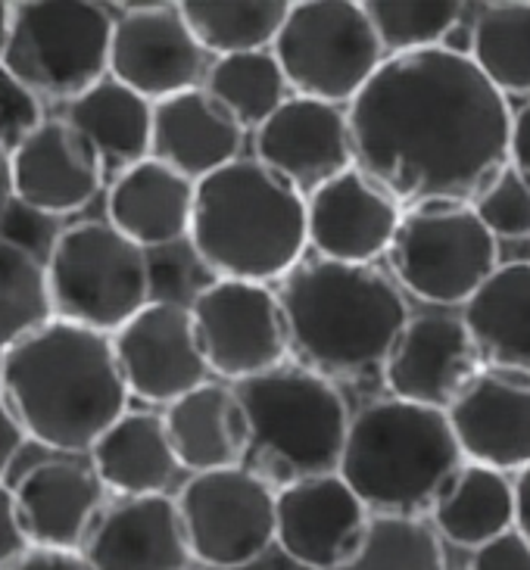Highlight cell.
Here are the masks:
<instances>
[{
    "label": "cell",
    "instance_id": "1",
    "mask_svg": "<svg viewBox=\"0 0 530 570\" xmlns=\"http://www.w3.org/2000/svg\"><path fill=\"white\" fill-rule=\"evenodd\" d=\"M346 112L356 166L403 209L478 200L509 166V97L450 47L387 57Z\"/></svg>",
    "mask_w": 530,
    "mask_h": 570
},
{
    "label": "cell",
    "instance_id": "2",
    "mask_svg": "<svg viewBox=\"0 0 530 570\" xmlns=\"http://www.w3.org/2000/svg\"><path fill=\"white\" fill-rule=\"evenodd\" d=\"M0 384L26 436L62 455L91 452L131 400L112 337L62 318L0 355Z\"/></svg>",
    "mask_w": 530,
    "mask_h": 570
},
{
    "label": "cell",
    "instance_id": "3",
    "mask_svg": "<svg viewBox=\"0 0 530 570\" xmlns=\"http://www.w3.org/2000/svg\"><path fill=\"white\" fill-rule=\"evenodd\" d=\"M278 296L291 353L327 381L384 371L412 322L400 284L374 265L303 259L281 281Z\"/></svg>",
    "mask_w": 530,
    "mask_h": 570
},
{
    "label": "cell",
    "instance_id": "4",
    "mask_svg": "<svg viewBox=\"0 0 530 570\" xmlns=\"http://www.w3.org/2000/svg\"><path fill=\"white\" fill-rule=\"evenodd\" d=\"M190 247L216 278L284 281L310 249L306 194L256 156L197 181Z\"/></svg>",
    "mask_w": 530,
    "mask_h": 570
},
{
    "label": "cell",
    "instance_id": "5",
    "mask_svg": "<svg viewBox=\"0 0 530 570\" xmlns=\"http://www.w3.org/2000/svg\"><path fill=\"white\" fill-rule=\"evenodd\" d=\"M462 464L446 412L387 396L353 415L337 474L372 514L421 518Z\"/></svg>",
    "mask_w": 530,
    "mask_h": 570
},
{
    "label": "cell",
    "instance_id": "6",
    "mask_svg": "<svg viewBox=\"0 0 530 570\" xmlns=\"http://www.w3.org/2000/svg\"><path fill=\"white\" fill-rule=\"evenodd\" d=\"M232 386L249 421V471L278 490L341 471L353 415L334 381L303 365H281Z\"/></svg>",
    "mask_w": 530,
    "mask_h": 570
},
{
    "label": "cell",
    "instance_id": "7",
    "mask_svg": "<svg viewBox=\"0 0 530 570\" xmlns=\"http://www.w3.org/2000/svg\"><path fill=\"white\" fill-rule=\"evenodd\" d=\"M47 263L53 312L62 322L116 334L150 299L147 249L109 222H78L57 234Z\"/></svg>",
    "mask_w": 530,
    "mask_h": 570
},
{
    "label": "cell",
    "instance_id": "8",
    "mask_svg": "<svg viewBox=\"0 0 530 570\" xmlns=\"http://www.w3.org/2000/svg\"><path fill=\"white\" fill-rule=\"evenodd\" d=\"M116 16L91 0H19L3 66L38 97L72 104L109 76Z\"/></svg>",
    "mask_w": 530,
    "mask_h": 570
},
{
    "label": "cell",
    "instance_id": "9",
    "mask_svg": "<svg viewBox=\"0 0 530 570\" xmlns=\"http://www.w3.org/2000/svg\"><path fill=\"white\" fill-rule=\"evenodd\" d=\"M396 284L431 306H465L499 265V240L474 203L409 206L387 249Z\"/></svg>",
    "mask_w": 530,
    "mask_h": 570
},
{
    "label": "cell",
    "instance_id": "10",
    "mask_svg": "<svg viewBox=\"0 0 530 570\" xmlns=\"http://www.w3.org/2000/svg\"><path fill=\"white\" fill-rule=\"evenodd\" d=\"M275 57L291 91L350 107L387 60L362 0L291 3Z\"/></svg>",
    "mask_w": 530,
    "mask_h": 570
},
{
    "label": "cell",
    "instance_id": "11",
    "mask_svg": "<svg viewBox=\"0 0 530 570\" xmlns=\"http://www.w3.org/2000/svg\"><path fill=\"white\" fill-rule=\"evenodd\" d=\"M175 502L190 556L203 568H247L275 542L278 490L247 464L194 474Z\"/></svg>",
    "mask_w": 530,
    "mask_h": 570
},
{
    "label": "cell",
    "instance_id": "12",
    "mask_svg": "<svg viewBox=\"0 0 530 570\" xmlns=\"http://www.w3.org/2000/svg\"><path fill=\"white\" fill-rule=\"evenodd\" d=\"M190 318L206 365L228 384L287 365L291 331L278 291L268 284L216 278L194 296Z\"/></svg>",
    "mask_w": 530,
    "mask_h": 570
},
{
    "label": "cell",
    "instance_id": "13",
    "mask_svg": "<svg viewBox=\"0 0 530 570\" xmlns=\"http://www.w3.org/2000/svg\"><path fill=\"white\" fill-rule=\"evenodd\" d=\"M213 57L203 50L178 3H122L116 16L109 76L150 104L203 88Z\"/></svg>",
    "mask_w": 530,
    "mask_h": 570
},
{
    "label": "cell",
    "instance_id": "14",
    "mask_svg": "<svg viewBox=\"0 0 530 570\" xmlns=\"http://www.w3.org/2000/svg\"><path fill=\"white\" fill-rule=\"evenodd\" d=\"M125 386L147 405H171L209 381L190 306L154 299L112 334Z\"/></svg>",
    "mask_w": 530,
    "mask_h": 570
},
{
    "label": "cell",
    "instance_id": "15",
    "mask_svg": "<svg viewBox=\"0 0 530 570\" xmlns=\"http://www.w3.org/2000/svg\"><path fill=\"white\" fill-rule=\"evenodd\" d=\"M372 521L369 505L341 474L296 480L278 490L275 542L306 570H343Z\"/></svg>",
    "mask_w": 530,
    "mask_h": 570
},
{
    "label": "cell",
    "instance_id": "16",
    "mask_svg": "<svg viewBox=\"0 0 530 570\" xmlns=\"http://www.w3.org/2000/svg\"><path fill=\"white\" fill-rule=\"evenodd\" d=\"M256 159L306 194L356 166L350 112L337 104L294 94L284 107L253 131Z\"/></svg>",
    "mask_w": 530,
    "mask_h": 570
},
{
    "label": "cell",
    "instance_id": "17",
    "mask_svg": "<svg viewBox=\"0 0 530 570\" xmlns=\"http://www.w3.org/2000/svg\"><path fill=\"white\" fill-rule=\"evenodd\" d=\"M483 371L478 343L462 318L419 315L405 324L381 374L390 396L450 412Z\"/></svg>",
    "mask_w": 530,
    "mask_h": 570
},
{
    "label": "cell",
    "instance_id": "18",
    "mask_svg": "<svg viewBox=\"0 0 530 570\" xmlns=\"http://www.w3.org/2000/svg\"><path fill=\"white\" fill-rule=\"evenodd\" d=\"M403 213L384 187L353 166L306 197L310 249L331 263L374 265L387 256Z\"/></svg>",
    "mask_w": 530,
    "mask_h": 570
},
{
    "label": "cell",
    "instance_id": "19",
    "mask_svg": "<svg viewBox=\"0 0 530 570\" xmlns=\"http://www.w3.org/2000/svg\"><path fill=\"white\" fill-rule=\"evenodd\" d=\"M81 556L91 570H190L178 502L169 495H119L97 514Z\"/></svg>",
    "mask_w": 530,
    "mask_h": 570
},
{
    "label": "cell",
    "instance_id": "20",
    "mask_svg": "<svg viewBox=\"0 0 530 570\" xmlns=\"http://www.w3.org/2000/svg\"><path fill=\"white\" fill-rule=\"evenodd\" d=\"M16 200L41 216H72L100 194L107 166L69 119H47L13 154Z\"/></svg>",
    "mask_w": 530,
    "mask_h": 570
},
{
    "label": "cell",
    "instance_id": "21",
    "mask_svg": "<svg viewBox=\"0 0 530 570\" xmlns=\"http://www.w3.org/2000/svg\"><path fill=\"white\" fill-rule=\"evenodd\" d=\"M446 415L465 462L502 474L530 468V377L487 368Z\"/></svg>",
    "mask_w": 530,
    "mask_h": 570
},
{
    "label": "cell",
    "instance_id": "22",
    "mask_svg": "<svg viewBox=\"0 0 530 570\" xmlns=\"http://www.w3.org/2000/svg\"><path fill=\"white\" fill-rule=\"evenodd\" d=\"M16 511L31 546L41 549H76L91 533L97 514L104 511V480L91 462L50 459L31 468L13 487Z\"/></svg>",
    "mask_w": 530,
    "mask_h": 570
},
{
    "label": "cell",
    "instance_id": "23",
    "mask_svg": "<svg viewBox=\"0 0 530 570\" xmlns=\"http://www.w3.org/2000/svg\"><path fill=\"white\" fill-rule=\"evenodd\" d=\"M244 138L247 128L206 88H190L154 104L150 156L190 181H203L241 159Z\"/></svg>",
    "mask_w": 530,
    "mask_h": 570
},
{
    "label": "cell",
    "instance_id": "24",
    "mask_svg": "<svg viewBox=\"0 0 530 570\" xmlns=\"http://www.w3.org/2000/svg\"><path fill=\"white\" fill-rule=\"evenodd\" d=\"M197 181L159 159H144L112 178L107 222L138 247H169L190 234Z\"/></svg>",
    "mask_w": 530,
    "mask_h": 570
},
{
    "label": "cell",
    "instance_id": "25",
    "mask_svg": "<svg viewBox=\"0 0 530 570\" xmlns=\"http://www.w3.org/2000/svg\"><path fill=\"white\" fill-rule=\"evenodd\" d=\"M175 459L190 474L241 468L247 462L249 421L232 384L206 381L163 412Z\"/></svg>",
    "mask_w": 530,
    "mask_h": 570
},
{
    "label": "cell",
    "instance_id": "26",
    "mask_svg": "<svg viewBox=\"0 0 530 570\" xmlns=\"http://www.w3.org/2000/svg\"><path fill=\"white\" fill-rule=\"evenodd\" d=\"M483 365L530 377V259L502 263L462 306Z\"/></svg>",
    "mask_w": 530,
    "mask_h": 570
},
{
    "label": "cell",
    "instance_id": "27",
    "mask_svg": "<svg viewBox=\"0 0 530 570\" xmlns=\"http://www.w3.org/2000/svg\"><path fill=\"white\" fill-rule=\"evenodd\" d=\"M88 455L97 478L116 495H163L181 468L166 421L147 409H128Z\"/></svg>",
    "mask_w": 530,
    "mask_h": 570
},
{
    "label": "cell",
    "instance_id": "28",
    "mask_svg": "<svg viewBox=\"0 0 530 570\" xmlns=\"http://www.w3.org/2000/svg\"><path fill=\"white\" fill-rule=\"evenodd\" d=\"M66 119L97 147L107 171L112 169L119 175L150 159L154 104L112 76L76 97L66 109Z\"/></svg>",
    "mask_w": 530,
    "mask_h": 570
},
{
    "label": "cell",
    "instance_id": "29",
    "mask_svg": "<svg viewBox=\"0 0 530 570\" xmlns=\"http://www.w3.org/2000/svg\"><path fill=\"white\" fill-rule=\"evenodd\" d=\"M434 530L459 549H481L514 530L518 495L514 480L487 464L465 462L431 509Z\"/></svg>",
    "mask_w": 530,
    "mask_h": 570
},
{
    "label": "cell",
    "instance_id": "30",
    "mask_svg": "<svg viewBox=\"0 0 530 570\" xmlns=\"http://www.w3.org/2000/svg\"><path fill=\"white\" fill-rule=\"evenodd\" d=\"M178 7L213 60L272 50L291 13L287 0H185Z\"/></svg>",
    "mask_w": 530,
    "mask_h": 570
},
{
    "label": "cell",
    "instance_id": "31",
    "mask_svg": "<svg viewBox=\"0 0 530 570\" xmlns=\"http://www.w3.org/2000/svg\"><path fill=\"white\" fill-rule=\"evenodd\" d=\"M203 88L216 97L244 128H263L294 94L275 50L218 57L206 72Z\"/></svg>",
    "mask_w": 530,
    "mask_h": 570
},
{
    "label": "cell",
    "instance_id": "32",
    "mask_svg": "<svg viewBox=\"0 0 530 570\" xmlns=\"http://www.w3.org/2000/svg\"><path fill=\"white\" fill-rule=\"evenodd\" d=\"M471 60L506 97L530 94V0L483 3L471 29Z\"/></svg>",
    "mask_w": 530,
    "mask_h": 570
},
{
    "label": "cell",
    "instance_id": "33",
    "mask_svg": "<svg viewBox=\"0 0 530 570\" xmlns=\"http://www.w3.org/2000/svg\"><path fill=\"white\" fill-rule=\"evenodd\" d=\"M57 318L47 263L0 234V355Z\"/></svg>",
    "mask_w": 530,
    "mask_h": 570
},
{
    "label": "cell",
    "instance_id": "34",
    "mask_svg": "<svg viewBox=\"0 0 530 570\" xmlns=\"http://www.w3.org/2000/svg\"><path fill=\"white\" fill-rule=\"evenodd\" d=\"M343 570H446L440 533L421 518L372 514L365 540Z\"/></svg>",
    "mask_w": 530,
    "mask_h": 570
},
{
    "label": "cell",
    "instance_id": "35",
    "mask_svg": "<svg viewBox=\"0 0 530 570\" xmlns=\"http://www.w3.org/2000/svg\"><path fill=\"white\" fill-rule=\"evenodd\" d=\"M387 57L446 45L462 7L459 0H362Z\"/></svg>",
    "mask_w": 530,
    "mask_h": 570
},
{
    "label": "cell",
    "instance_id": "36",
    "mask_svg": "<svg viewBox=\"0 0 530 570\" xmlns=\"http://www.w3.org/2000/svg\"><path fill=\"white\" fill-rule=\"evenodd\" d=\"M474 209L497 240L530 237V181L512 163L483 187Z\"/></svg>",
    "mask_w": 530,
    "mask_h": 570
},
{
    "label": "cell",
    "instance_id": "37",
    "mask_svg": "<svg viewBox=\"0 0 530 570\" xmlns=\"http://www.w3.org/2000/svg\"><path fill=\"white\" fill-rule=\"evenodd\" d=\"M45 122L41 97L0 66V150L16 154Z\"/></svg>",
    "mask_w": 530,
    "mask_h": 570
},
{
    "label": "cell",
    "instance_id": "38",
    "mask_svg": "<svg viewBox=\"0 0 530 570\" xmlns=\"http://www.w3.org/2000/svg\"><path fill=\"white\" fill-rule=\"evenodd\" d=\"M468 570H530V542L514 527L471 552Z\"/></svg>",
    "mask_w": 530,
    "mask_h": 570
},
{
    "label": "cell",
    "instance_id": "39",
    "mask_svg": "<svg viewBox=\"0 0 530 570\" xmlns=\"http://www.w3.org/2000/svg\"><path fill=\"white\" fill-rule=\"evenodd\" d=\"M31 549L29 537L22 530L19 511H16L13 487L0 480V570H7L16 558H22Z\"/></svg>",
    "mask_w": 530,
    "mask_h": 570
},
{
    "label": "cell",
    "instance_id": "40",
    "mask_svg": "<svg viewBox=\"0 0 530 570\" xmlns=\"http://www.w3.org/2000/svg\"><path fill=\"white\" fill-rule=\"evenodd\" d=\"M7 570H91L81 552L76 549H41L31 546L22 558H16Z\"/></svg>",
    "mask_w": 530,
    "mask_h": 570
},
{
    "label": "cell",
    "instance_id": "41",
    "mask_svg": "<svg viewBox=\"0 0 530 570\" xmlns=\"http://www.w3.org/2000/svg\"><path fill=\"white\" fill-rule=\"evenodd\" d=\"M26 440H29V436L19 428L13 409H10V402H7V393H3V384H0V480L10 471V464H13L16 455L22 452Z\"/></svg>",
    "mask_w": 530,
    "mask_h": 570
},
{
    "label": "cell",
    "instance_id": "42",
    "mask_svg": "<svg viewBox=\"0 0 530 570\" xmlns=\"http://www.w3.org/2000/svg\"><path fill=\"white\" fill-rule=\"evenodd\" d=\"M509 163L530 181V104L514 112L512 140H509Z\"/></svg>",
    "mask_w": 530,
    "mask_h": 570
},
{
    "label": "cell",
    "instance_id": "43",
    "mask_svg": "<svg viewBox=\"0 0 530 570\" xmlns=\"http://www.w3.org/2000/svg\"><path fill=\"white\" fill-rule=\"evenodd\" d=\"M514 495H518V521L514 527L528 537L530 542V468H524L514 480Z\"/></svg>",
    "mask_w": 530,
    "mask_h": 570
},
{
    "label": "cell",
    "instance_id": "44",
    "mask_svg": "<svg viewBox=\"0 0 530 570\" xmlns=\"http://www.w3.org/2000/svg\"><path fill=\"white\" fill-rule=\"evenodd\" d=\"M16 200V178H13V154L0 150V218Z\"/></svg>",
    "mask_w": 530,
    "mask_h": 570
},
{
    "label": "cell",
    "instance_id": "45",
    "mask_svg": "<svg viewBox=\"0 0 530 570\" xmlns=\"http://www.w3.org/2000/svg\"><path fill=\"white\" fill-rule=\"evenodd\" d=\"M10 26H13V3L0 0V66L7 57V45H10Z\"/></svg>",
    "mask_w": 530,
    "mask_h": 570
},
{
    "label": "cell",
    "instance_id": "46",
    "mask_svg": "<svg viewBox=\"0 0 530 570\" xmlns=\"http://www.w3.org/2000/svg\"><path fill=\"white\" fill-rule=\"evenodd\" d=\"M190 570H216V568H203V564H200V568H190Z\"/></svg>",
    "mask_w": 530,
    "mask_h": 570
}]
</instances>
